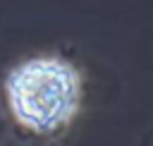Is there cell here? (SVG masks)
<instances>
[{
	"label": "cell",
	"mask_w": 153,
	"mask_h": 146,
	"mask_svg": "<svg viewBox=\"0 0 153 146\" xmlns=\"http://www.w3.org/2000/svg\"><path fill=\"white\" fill-rule=\"evenodd\" d=\"M5 98L17 124L33 134H55L74 120L81 103V74L60 55H36L5 77Z\"/></svg>",
	"instance_id": "obj_1"
}]
</instances>
